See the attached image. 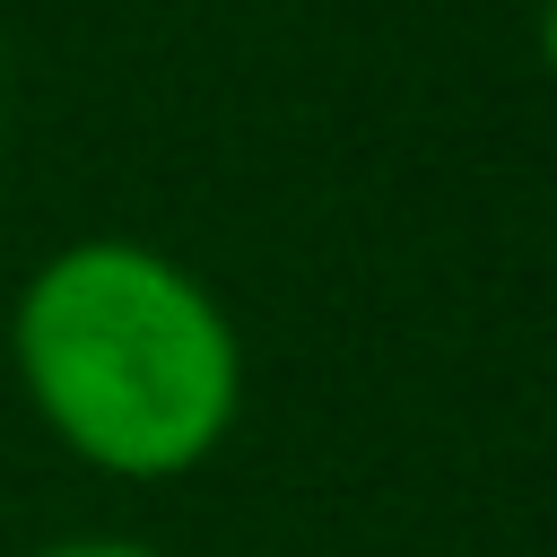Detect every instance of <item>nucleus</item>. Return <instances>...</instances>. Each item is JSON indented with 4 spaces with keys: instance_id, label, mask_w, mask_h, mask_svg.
Returning <instances> with one entry per match:
<instances>
[{
    "instance_id": "f257e3e1",
    "label": "nucleus",
    "mask_w": 557,
    "mask_h": 557,
    "mask_svg": "<svg viewBox=\"0 0 557 557\" xmlns=\"http://www.w3.org/2000/svg\"><path fill=\"white\" fill-rule=\"evenodd\" d=\"M17 383L61 453L104 479H183L244 418L226 305L157 244L87 235L35 261L9 313Z\"/></svg>"
},
{
    "instance_id": "f03ea898",
    "label": "nucleus",
    "mask_w": 557,
    "mask_h": 557,
    "mask_svg": "<svg viewBox=\"0 0 557 557\" xmlns=\"http://www.w3.org/2000/svg\"><path fill=\"white\" fill-rule=\"evenodd\" d=\"M26 557H165V548L122 540V531H78V540H44V548H26Z\"/></svg>"
},
{
    "instance_id": "7ed1b4c3",
    "label": "nucleus",
    "mask_w": 557,
    "mask_h": 557,
    "mask_svg": "<svg viewBox=\"0 0 557 557\" xmlns=\"http://www.w3.org/2000/svg\"><path fill=\"white\" fill-rule=\"evenodd\" d=\"M540 61L557 70V0H548V17H540Z\"/></svg>"
},
{
    "instance_id": "20e7f679",
    "label": "nucleus",
    "mask_w": 557,
    "mask_h": 557,
    "mask_svg": "<svg viewBox=\"0 0 557 557\" xmlns=\"http://www.w3.org/2000/svg\"><path fill=\"white\" fill-rule=\"evenodd\" d=\"M0 131H9V113H0Z\"/></svg>"
}]
</instances>
